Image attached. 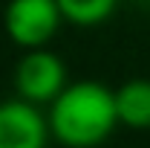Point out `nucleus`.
<instances>
[{
    "label": "nucleus",
    "instance_id": "0eeeda50",
    "mask_svg": "<svg viewBox=\"0 0 150 148\" xmlns=\"http://www.w3.org/2000/svg\"><path fill=\"white\" fill-rule=\"evenodd\" d=\"M139 3H150V0H139Z\"/></svg>",
    "mask_w": 150,
    "mask_h": 148
},
{
    "label": "nucleus",
    "instance_id": "7ed1b4c3",
    "mask_svg": "<svg viewBox=\"0 0 150 148\" xmlns=\"http://www.w3.org/2000/svg\"><path fill=\"white\" fill-rule=\"evenodd\" d=\"M67 81V67L64 61L49 52V50H32L18 61L15 67V90L18 99L29 105H52L58 96L64 93Z\"/></svg>",
    "mask_w": 150,
    "mask_h": 148
},
{
    "label": "nucleus",
    "instance_id": "39448f33",
    "mask_svg": "<svg viewBox=\"0 0 150 148\" xmlns=\"http://www.w3.org/2000/svg\"><path fill=\"white\" fill-rule=\"evenodd\" d=\"M112 96L118 125L133 131L150 128V78H130L118 90H112Z\"/></svg>",
    "mask_w": 150,
    "mask_h": 148
},
{
    "label": "nucleus",
    "instance_id": "f03ea898",
    "mask_svg": "<svg viewBox=\"0 0 150 148\" xmlns=\"http://www.w3.org/2000/svg\"><path fill=\"white\" fill-rule=\"evenodd\" d=\"M61 23L64 18L55 0H9L3 12V29L9 41L26 52L46 50V44L58 35Z\"/></svg>",
    "mask_w": 150,
    "mask_h": 148
},
{
    "label": "nucleus",
    "instance_id": "f257e3e1",
    "mask_svg": "<svg viewBox=\"0 0 150 148\" xmlns=\"http://www.w3.org/2000/svg\"><path fill=\"white\" fill-rule=\"evenodd\" d=\"M49 134L67 148H95L110 137L115 116V96L101 81H72L49 105Z\"/></svg>",
    "mask_w": 150,
    "mask_h": 148
},
{
    "label": "nucleus",
    "instance_id": "423d86ee",
    "mask_svg": "<svg viewBox=\"0 0 150 148\" xmlns=\"http://www.w3.org/2000/svg\"><path fill=\"white\" fill-rule=\"evenodd\" d=\"M61 18L75 26H98L110 18L118 6V0H55Z\"/></svg>",
    "mask_w": 150,
    "mask_h": 148
},
{
    "label": "nucleus",
    "instance_id": "20e7f679",
    "mask_svg": "<svg viewBox=\"0 0 150 148\" xmlns=\"http://www.w3.org/2000/svg\"><path fill=\"white\" fill-rule=\"evenodd\" d=\"M49 137V122L40 108L23 99L0 102V148H46Z\"/></svg>",
    "mask_w": 150,
    "mask_h": 148
}]
</instances>
